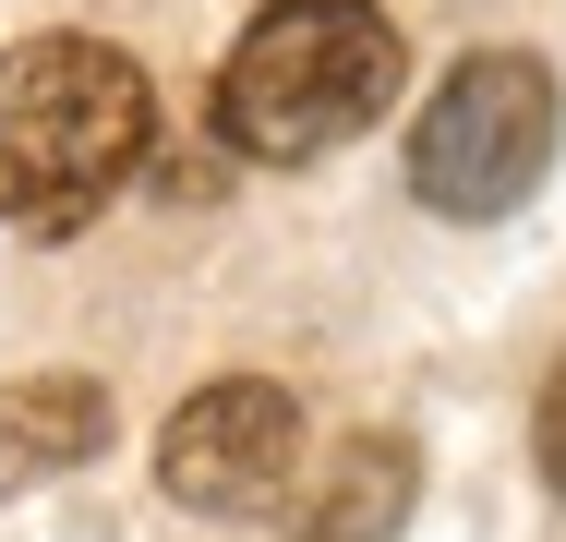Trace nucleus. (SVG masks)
I'll return each instance as SVG.
<instances>
[{"mask_svg":"<svg viewBox=\"0 0 566 542\" xmlns=\"http://www.w3.org/2000/svg\"><path fill=\"white\" fill-rule=\"evenodd\" d=\"M109 446V386L97 374H24L0 386V494L49 482V470H85Z\"/></svg>","mask_w":566,"mask_h":542,"instance_id":"nucleus-5","label":"nucleus"},{"mask_svg":"<svg viewBox=\"0 0 566 542\" xmlns=\"http://www.w3.org/2000/svg\"><path fill=\"white\" fill-rule=\"evenodd\" d=\"M410 494H422L410 434H349L326 494H314V519H302V542H398L410 531Z\"/></svg>","mask_w":566,"mask_h":542,"instance_id":"nucleus-6","label":"nucleus"},{"mask_svg":"<svg viewBox=\"0 0 566 542\" xmlns=\"http://www.w3.org/2000/svg\"><path fill=\"white\" fill-rule=\"evenodd\" d=\"M290 458H302V410H290V386H265V374H218V386H193L169 434H157V482L181 494V507H206V519H265L277 494H290Z\"/></svg>","mask_w":566,"mask_h":542,"instance_id":"nucleus-4","label":"nucleus"},{"mask_svg":"<svg viewBox=\"0 0 566 542\" xmlns=\"http://www.w3.org/2000/svg\"><path fill=\"white\" fill-rule=\"evenodd\" d=\"M398 97V24L374 0H265L218 61V133L265 169H302Z\"/></svg>","mask_w":566,"mask_h":542,"instance_id":"nucleus-2","label":"nucleus"},{"mask_svg":"<svg viewBox=\"0 0 566 542\" xmlns=\"http://www.w3.org/2000/svg\"><path fill=\"white\" fill-rule=\"evenodd\" d=\"M555 133L566 108L531 49H470L434 85V108L410 121V194L434 217H518L555 169Z\"/></svg>","mask_w":566,"mask_h":542,"instance_id":"nucleus-3","label":"nucleus"},{"mask_svg":"<svg viewBox=\"0 0 566 542\" xmlns=\"http://www.w3.org/2000/svg\"><path fill=\"white\" fill-rule=\"evenodd\" d=\"M157 145L145 73L97 37H24L0 61V229L73 241Z\"/></svg>","mask_w":566,"mask_h":542,"instance_id":"nucleus-1","label":"nucleus"},{"mask_svg":"<svg viewBox=\"0 0 566 542\" xmlns=\"http://www.w3.org/2000/svg\"><path fill=\"white\" fill-rule=\"evenodd\" d=\"M531 446H543V482L566 494V362L543 374V410H531Z\"/></svg>","mask_w":566,"mask_h":542,"instance_id":"nucleus-7","label":"nucleus"}]
</instances>
